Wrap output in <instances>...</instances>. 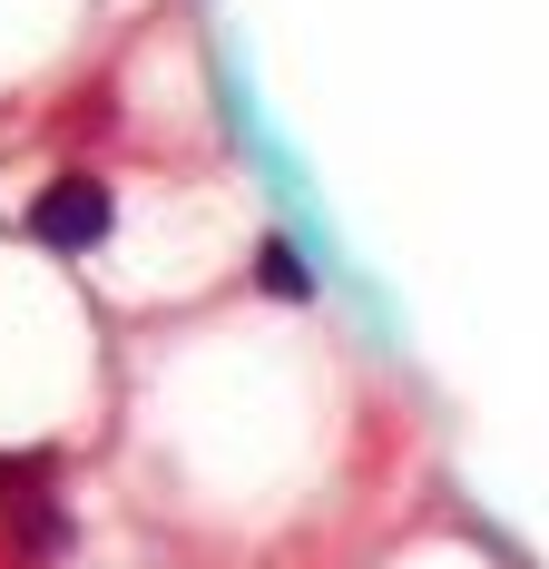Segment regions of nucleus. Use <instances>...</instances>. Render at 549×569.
Instances as JSON below:
<instances>
[{
  "mask_svg": "<svg viewBox=\"0 0 549 569\" xmlns=\"http://www.w3.org/2000/svg\"><path fill=\"white\" fill-rule=\"evenodd\" d=\"M109 227H118V207H109V187H99V177H50V187L30 197V236L59 246V256H89Z\"/></svg>",
  "mask_w": 549,
  "mask_h": 569,
  "instance_id": "1",
  "label": "nucleus"
},
{
  "mask_svg": "<svg viewBox=\"0 0 549 569\" xmlns=\"http://www.w3.org/2000/svg\"><path fill=\"white\" fill-rule=\"evenodd\" d=\"M0 520H10V550H20V560H59V550H69V511H59L50 491H20Z\"/></svg>",
  "mask_w": 549,
  "mask_h": 569,
  "instance_id": "2",
  "label": "nucleus"
},
{
  "mask_svg": "<svg viewBox=\"0 0 549 569\" xmlns=\"http://www.w3.org/2000/svg\"><path fill=\"white\" fill-rule=\"evenodd\" d=\"M256 295H274V305H305V295H315L305 256H295L285 236H266V246H256Z\"/></svg>",
  "mask_w": 549,
  "mask_h": 569,
  "instance_id": "3",
  "label": "nucleus"
}]
</instances>
